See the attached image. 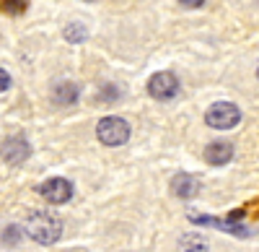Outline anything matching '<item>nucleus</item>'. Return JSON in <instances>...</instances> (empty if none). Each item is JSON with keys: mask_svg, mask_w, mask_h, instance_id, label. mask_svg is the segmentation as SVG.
Masks as SVG:
<instances>
[{"mask_svg": "<svg viewBox=\"0 0 259 252\" xmlns=\"http://www.w3.org/2000/svg\"><path fill=\"white\" fill-rule=\"evenodd\" d=\"M96 135L104 146H122L130 138V125L122 117H104L96 125Z\"/></svg>", "mask_w": 259, "mask_h": 252, "instance_id": "obj_3", "label": "nucleus"}, {"mask_svg": "<svg viewBox=\"0 0 259 252\" xmlns=\"http://www.w3.org/2000/svg\"><path fill=\"white\" fill-rule=\"evenodd\" d=\"M65 39L68 42H85L89 39V31H85L83 24H68L65 26Z\"/></svg>", "mask_w": 259, "mask_h": 252, "instance_id": "obj_11", "label": "nucleus"}, {"mask_svg": "<svg viewBox=\"0 0 259 252\" xmlns=\"http://www.w3.org/2000/svg\"><path fill=\"white\" fill-rule=\"evenodd\" d=\"M179 252H207V239L202 234H184L179 239Z\"/></svg>", "mask_w": 259, "mask_h": 252, "instance_id": "obj_10", "label": "nucleus"}, {"mask_svg": "<svg viewBox=\"0 0 259 252\" xmlns=\"http://www.w3.org/2000/svg\"><path fill=\"white\" fill-rule=\"evenodd\" d=\"M18 239H21L18 226H8V229H6V234H3V242H6V244H13V242H18Z\"/></svg>", "mask_w": 259, "mask_h": 252, "instance_id": "obj_14", "label": "nucleus"}, {"mask_svg": "<svg viewBox=\"0 0 259 252\" xmlns=\"http://www.w3.org/2000/svg\"><path fill=\"white\" fill-rule=\"evenodd\" d=\"M117 96H119V89L112 86V83H106L104 89H99V99H101V101H114Z\"/></svg>", "mask_w": 259, "mask_h": 252, "instance_id": "obj_13", "label": "nucleus"}, {"mask_svg": "<svg viewBox=\"0 0 259 252\" xmlns=\"http://www.w3.org/2000/svg\"><path fill=\"white\" fill-rule=\"evenodd\" d=\"M31 156V146L24 135H13L3 143V159L8 164H24Z\"/></svg>", "mask_w": 259, "mask_h": 252, "instance_id": "obj_6", "label": "nucleus"}, {"mask_svg": "<svg viewBox=\"0 0 259 252\" xmlns=\"http://www.w3.org/2000/svg\"><path fill=\"white\" fill-rule=\"evenodd\" d=\"M52 99H55V104H60V107H70V104H75L80 99V86L78 83H70V81L57 83L55 91H52Z\"/></svg>", "mask_w": 259, "mask_h": 252, "instance_id": "obj_9", "label": "nucleus"}, {"mask_svg": "<svg viewBox=\"0 0 259 252\" xmlns=\"http://www.w3.org/2000/svg\"><path fill=\"white\" fill-rule=\"evenodd\" d=\"M8 89H11V76H8L3 68H0V94L8 91Z\"/></svg>", "mask_w": 259, "mask_h": 252, "instance_id": "obj_15", "label": "nucleus"}, {"mask_svg": "<svg viewBox=\"0 0 259 252\" xmlns=\"http://www.w3.org/2000/svg\"><path fill=\"white\" fill-rule=\"evenodd\" d=\"M179 3L187 8H200V6H205V0H179Z\"/></svg>", "mask_w": 259, "mask_h": 252, "instance_id": "obj_16", "label": "nucleus"}, {"mask_svg": "<svg viewBox=\"0 0 259 252\" xmlns=\"http://www.w3.org/2000/svg\"><path fill=\"white\" fill-rule=\"evenodd\" d=\"M148 94L153 96V99H161V101L174 99V96L179 94V78L171 73V70H161V73H156V76H150V81H148Z\"/></svg>", "mask_w": 259, "mask_h": 252, "instance_id": "obj_4", "label": "nucleus"}, {"mask_svg": "<svg viewBox=\"0 0 259 252\" xmlns=\"http://www.w3.org/2000/svg\"><path fill=\"white\" fill-rule=\"evenodd\" d=\"M233 159V143L228 140H212L207 143V149H205V161L212 164V166H223Z\"/></svg>", "mask_w": 259, "mask_h": 252, "instance_id": "obj_8", "label": "nucleus"}, {"mask_svg": "<svg viewBox=\"0 0 259 252\" xmlns=\"http://www.w3.org/2000/svg\"><path fill=\"white\" fill-rule=\"evenodd\" d=\"M256 78H259V68H256Z\"/></svg>", "mask_w": 259, "mask_h": 252, "instance_id": "obj_17", "label": "nucleus"}, {"mask_svg": "<svg viewBox=\"0 0 259 252\" xmlns=\"http://www.w3.org/2000/svg\"><path fill=\"white\" fill-rule=\"evenodd\" d=\"M200 179L194 177V174H187V172H182V174H177L174 179H171V193H174L177 198H182V200H189V198H194L200 193Z\"/></svg>", "mask_w": 259, "mask_h": 252, "instance_id": "obj_7", "label": "nucleus"}, {"mask_svg": "<svg viewBox=\"0 0 259 252\" xmlns=\"http://www.w3.org/2000/svg\"><path fill=\"white\" fill-rule=\"evenodd\" d=\"M39 193H41V198H45L47 203L62 205V203H68L73 198V185L65 179V177H52L47 182H41Z\"/></svg>", "mask_w": 259, "mask_h": 252, "instance_id": "obj_5", "label": "nucleus"}, {"mask_svg": "<svg viewBox=\"0 0 259 252\" xmlns=\"http://www.w3.org/2000/svg\"><path fill=\"white\" fill-rule=\"evenodd\" d=\"M205 122L215 130H231L241 122V110L233 101H215L205 112Z\"/></svg>", "mask_w": 259, "mask_h": 252, "instance_id": "obj_2", "label": "nucleus"}, {"mask_svg": "<svg viewBox=\"0 0 259 252\" xmlns=\"http://www.w3.org/2000/svg\"><path fill=\"white\" fill-rule=\"evenodd\" d=\"M26 6H29V0H3V3H0V8H3L6 13H11V16L24 13Z\"/></svg>", "mask_w": 259, "mask_h": 252, "instance_id": "obj_12", "label": "nucleus"}, {"mask_svg": "<svg viewBox=\"0 0 259 252\" xmlns=\"http://www.w3.org/2000/svg\"><path fill=\"white\" fill-rule=\"evenodd\" d=\"M26 234L39 244H55L62 234V224L45 211H36L26 219Z\"/></svg>", "mask_w": 259, "mask_h": 252, "instance_id": "obj_1", "label": "nucleus"}]
</instances>
